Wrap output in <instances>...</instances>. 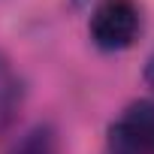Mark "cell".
Listing matches in <instances>:
<instances>
[{
    "mask_svg": "<svg viewBox=\"0 0 154 154\" xmlns=\"http://www.w3.org/2000/svg\"><path fill=\"white\" fill-rule=\"evenodd\" d=\"M145 82H148V88L154 91V54H151V60L145 63Z\"/></svg>",
    "mask_w": 154,
    "mask_h": 154,
    "instance_id": "5",
    "label": "cell"
},
{
    "mask_svg": "<svg viewBox=\"0 0 154 154\" xmlns=\"http://www.w3.org/2000/svg\"><path fill=\"white\" fill-rule=\"evenodd\" d=\"M79 3H85V0H72V6H79Z\"/></svg>",
    "mask_w": 154,
    "mask_h": 154,
    "instance_id": "6",
    "label": "cell"
},
{
    "mask_svg": "<svg viewBox=\"0 0 154 154\" xmlns=\"http://www.w3.org/2000/svg\"><path fill=\"white\" fill-rule=\"evenodd\" d=\"M57 145H60L57 130L48 121H42V124H33L30 130H24L12 142L9 154H57Z\"/></svg>",
    "mask_w": 154,
    "mask_h": 154,
    "instance_id": "4",
    "label": "cell"
},
{
    "mask_svg": "<svg viewBox=\"0 0 154 154\" xmlns=\"http://www.w3.org/2000/svg\"><path fill=\"white\" fill-rule=\"evenodd\" d=\"M21 100H24V85L18 79V72L9 66V60L0 54V130L15 118Z\"/></svg>",
    "mask_w": 154,
    "mask_h": 154,
    "instance_id": "3",
    "label": "cell"
},
{
    "mask_svg": "<svg viewBox=\"0 0 154 154\" xmlns=\"http://www.w3.org/2000/svg\"><path fill=\"white\" fill-rule=\"evenodd\" d=\"M109 145L115 154H154V97L121 109L109 124Z\"/></svg>",
    "mask_w": 154,
    "mask_h": 154,
    "instance_id": "2",
    "label": "cell"
},
{
    "mask_svg": "<svg viewBox=\"0 0 154 154\" xmlns=\"http://www.w3.org/2000/svg\"><path fill=\"white\" fill-rule=\"evenodd\" d=\"M91 42L103 51H124L142 33V9L136 0H100L88 18Z\"/></svg>",
    "mask_w": 154,
    "mask_h": 154,
    "instance_id": "1",
    "label": "cell"
}]
</instances>
